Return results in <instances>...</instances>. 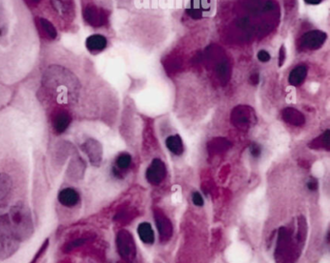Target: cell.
<instances>
[{"instance_id":"cell-22","label":"cell","mask_w":330,"mask_h":263,"mask_svg":"<svg viewBox=\"0 0 330 263\" xmlns=\"http://www.w3.org/2000/svg\"><path fill=\"white\" fill-rule=\"evenodd\" d=\"M286 60V47L285 46H281L280 52H279V66L281 67Z\"/></svg>"},{"instance_id":"cell-20","label":"cell","mask_w":330,"mask_h":263,"mask_svg":"<svg viewBox=\"0 0 330 263\" xmlns=\"http://www.w3.org/2000/svg\"><path fill=\"white\" fill-rule=\"evenodd\" d=\"M250 153L252 155V157L255 158V159L260 158V155H262V147H260V145L258 144V143H256V142L252 143L251 146H250Z\"/></svg>"},{"instance_id":"cell-9","label":"cell","mask_w":330,"mask_h":263,"mask_svg":"<svg viewBox=\"0 0 330 263\" xmlns=\"http://www.w3.org/2000/svg\"><path fill=\"white\" fill-rule=\"evenodd\" d=\"M307 74H308V68L305 65H298L290 72L288 80L290 85L294 87H298L305 81Z\"/></svg>"},{"instance_id":"cell-16","label":"cell","mask_w":330,"mask_h":263,"mask_svg":"<svg viewBox=\"0 0 330 263\" xmlns=\"http://www.w3.org/2000/svg\"><path fill=\"white\" fill-rule=\"evenodd\" d=\"M12 187L10 177L6 173H0V202L5 201Z\"/></svg>"},{"instance_id":"cell-1","label":"cell","mask_w":330,"mask_h":263,"mask_svg":"<svg viewBox=\"0 0 330 263\" xmlns=\"http://www.w3.org/2000/svg\"><path fill=\"white\" fill-rule=\"evenodd\" d=\"M36 31L22 0H0V79L26 76L37 53Z\"/></svg>"},{"instance_id":"cell-24","label":"cell","mask_w":330,"mask_h":263,"mask_svg":"<svg viewBox=\"0 0 330 263\" xmlns=\"http://www.w3.org/2000/svg\"><path fill=\"white\" fill-rule=\"evenodd\" d=\"M304 2L308 5H318L322 2V0H304Z\"/></svg>"},{"instance_id":"cell-15","label":"cell","mask_w":330,"mask_h":263,"mask_svg":"<svg viewBox=\"0 0 330 263\" xmlns=\"http://www.w3.org/2000/svg\"><path fill=\"white\" fill-rule=\"evenodd\" d=\"M283 118L288 123L300 126L304 123V116L294 108H286L283 113Z\"/></svg>"},{"instance_id":"cell-25","label":"cell","mask_w":330,"mask_h":263,"mask_svg":"<svg viewBox=\"0 0 330 263\" xmlns=\"http://www.w3.org/2000/svg\"><path fill=\"white\" fill-rule=\"evenodd\" d=\"M252 80L254 81V83H258V82L260 81V77H258V74L253 75V76H252Z\"/></svg>"},{"instance_id":"cell-14","label":"cell","mask_w":330,"mask_h":263,"mask_svg":"<svg viewBox=\"0 0 330 263\" xmlns=\"http://www.w3.org/2000/svg\"><path fill=\"white\" fill-rule=\"evenodd\" d=\"M138 234L140 240L146 244H152L154 242V232L150 223H142L138 227Z\"/></svg>"},{"instance_id":"cell-21","label":"cell","mask_w":330,"mask_h":263,"mask_svg":"<svg viewBox=\"0 0 330 263\" xmlns=\"http://www.w3.org/2000/svg\"><path fill=\"white\" fill-rule=\"evenodd\" d=\"M192 201L193 203L195 204L196 206H202L204 204V201L202 196L198 193V192H195L192 196Z\"/></svg>"},{"instance_id":"cell-17","label":"cell","mask_w":330,"mask_h":263,"mask_svg":"<svg viewBox=\"0 0 330 263\" xmlns=\"http://www.w3.org/2000/svg\"><path fill=\"white\" fill-rule=\"evenodd\" d=\"M84 168H86L84 163L80 158L73 160L70 164V167H69V171H68L69 176L72 177V178H76V179L80 178L78 173H80L82 175L84 171Z\"/></svg>"},{"instance_id":"cell-19","label":"cell","mask_w":330,"mask_h":263,"mask_svg":"<svg viewBox=\"0 0 330 263\" xmlns=\"http://www.w3.org/2000/svg\"><path fill=\"white\" fill-rule=\"evenodd\" d=\"M256 57H258V60L262 62V63H268L271 59V55H270V52L268 50H266V49H260L258 52Z\"/></svg>"},{"instance_id":"cell-5","label":"cell","mask_w":330,"mask_h":263,"mask_svg":"<svg viewBox=\"0 0 330 263\" xmlns=\"http://www.w3.org/2000/svg\"><path fill=\"white\" fill-rule=\"evenodd\" d=\"M328 39L326 32L322 30L308 31L301 36L300 40V46L303 49L315 50L322 47Z\"/></svg>"},{"instance_id":"cell-3","label":"cell","mask_w":330,"mask_h":263,"mask_svg":"<svg viewBox=\"0 0 330 263\" xmlns=\"http://www.w3.org/2000/svg\"><path fill=\"white\" fill-rule=\"evenodd\" d=\"M20 242L9 216L7 214L0 215V261L12 257L20 246Z\"/></svg>"},{"instance_id":"cell-23","label":"cell","mask_w":330,"mask_h":263,"mask_svg":"<svg viewBox=\"0 0 330 263\" xmlns=\"http://www.w3.org/2000/svg\"><path fill=\"white\" fill-rule=\"evenodd\" d=\"M307 188L310 190V191H315L318 188V182L316 179H310L308 180L307 182Z\"/></svg>"},{"instance_id":"cell-8","label":"cell","mask_w":330,"mask_h":263,"mask_svg":"<svg viewBox=\"0 0 330 263\" xmlns=\"http://www.w3.org/2000/svg\"><path fill=\"white\" fill-rule=\"evenodd\" d=\"M155 221H156V226H157V229L159 232V235L161 236V239L164 241L168 240L172 233V226L168 218L160 210V211L155 212Z\"/></svg>"},{"instance_id":"cell-6","label":"cell","mask_w":330,"mask_h":263,"mask_svg":"<svg viewBox=\"0 0 330 263\" xmlns=\"http://www.w3.org/2000/svg\"><path fill=\"white\" fill-rule=\"evenodd\" d=\"M166 170L165 164L160 159H154L146 170V179L152 185H158L165 179Z\"/></svg>"},{"instance_id":"cell-7","label":"cell","mask_w":330,"mask_h":263,"mask_svg":"<svg viewBox=\"0 0 330 263\" xmlns=\"http://www.w3.org/2000/svg\"><path fill=\"white\" fill-rule=\"evenodd\" d=\"M82 149L84 150V152L88 155V159H90V163L93 166H100L101 162H102V146L101 144L94 139H90L86 142H84L82 146Z\"/></svg>"},{"instance_id":"cell-10","label":"cell","mask_w":330,"mask_h":263,"mask_svg":"<svg viewBox=\"0 0 330 263\" xmlns=\"http://www.w3.org/2000/svg\"><path fill=\"white\" fill-rule=\"evenodd\" d=\"M60 203L66 207H74L80 202V195L73 188H66L58 195Z\"/></svg>"},{"instance_id":"cell-4","label":"cell","mask_w":330,"mask_h":263,"mask_svg":"<svg viewBox=\"0 0 330 263\" xmlns=\"http://www.w3.org/2000/svg\"><path fill=\"white\" fill-rule=\"evenodd\" d=\"M116 247L122 257L126 261H132L136 256V247L134 239L130 232L120 231L116 237Z\"/></svg>"},{"instance_id":"cell-13","label":"cell","mask_w":330,"mask_h":263,"mask_svg":"<svg viewBox=\"0 0 330 263\" xmlns=\"http://www.w3.org/2000/svg\"><path fill=\"white\" fill-rule=\"evenodd\" d=\"M166 146L172 154L180 156L184 152V145L182 139L178 135L170 136L166 139Z\"/></svg>"},{"instance_id":"cell-2","label":"cell","mask_w":330,"mask_h":263,"mask_svg":"<svg viewBox=\"0 0 330 263\" xmlns=\"http://www.w3.org/2000/svg\"><path fill=\"white\" fill-rule=\"evenodd\" d=\"M8 216L20 241L30 238L33 232V222L30 210L20 202L11 207Z\"/></svg>"},{"instance_id":"cell-11","label":"cell","mask_w":330,"mask_h":263,"mask_svg":"<svg viewBox=\"0 0 330 263\" xmlns=\"http://www.w3.org/2000/svg\"><path fill=\"white\" fill-rule=\"evenodd\" d=\"M106 45H108V41H106V37L100 34L91 35L86 39V48L92 53H98V52L103 51Z\"/></svg>"},{"instance_id":"cell-12","label":"cell","mask_w":330,"mask_h":263,"mask_svg":"<svg viewBox=\"0 0 330 263\" xmlns=\"http://www.w3.org/2000/svg\"><path fill=\"white\" fill-rule=\"evenodd\" d=\"M54 128L58 134L63 133L71 123V116L67 111H56L54 117Z\"/></svg>"},{"instance_id":"cell-18","label":"cell","mask_w":330,"mask_h":263,"mask_svg":"<svg viewBox=\"0 0 330 263\" xmlns=\"http://www.w3.org/2000/svg\"><path fill=\"white\" fill-rule=\"evenodd\" d=\"M132 164V157L128 153H122L120 154L116 161V169L118 170V172L121 170H127Z\"/></svg>"}]
</instances>
